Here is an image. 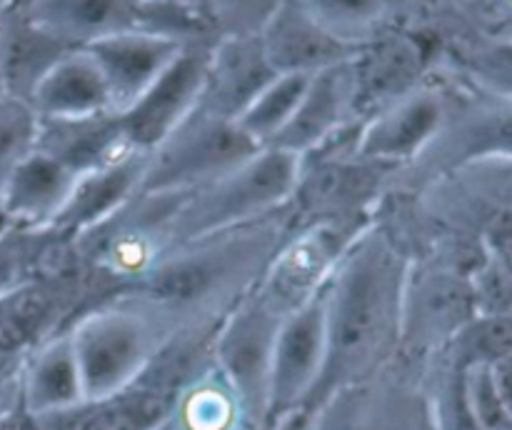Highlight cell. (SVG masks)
<instances>
[{
  "label": "cell",
  "mask_w": 512,
  "mask_h": 430,
  "mask_svg": "<svg viewBox=\"0 0 512 430\" xmlns=\"http://www.w3.org/2000/svg\"><path fill=\"white\" fill-rule=\"evenodd\" d=\"M213 43H195L180 48V53L165 65L163 73L128 105L118 110L130 148L153 153L180 123L200 105L208 75Z\"/></svg>",
  "instance_id": "14"
},
{
  "label": "cell",
  "mask_w": 512,
  "mask_h": 430,
  "mask_svg": "<svg viewBox=\"0 0 512 430\" xmlns=\"http://www.w3.org/2000/svg\"><path fill=\"white\" fill-rule=\"evenodd\" d=\"M365 228L320 223L293 230L253 290L270 308L288 318L293 310L303 308L315 295L323 293L345 250Z\"/></svg>",
  "instance_id": "13"
},
{
  "label": "cell",
  "mask_w": 512,
  "mask_h": 430,
  "mask_svg": "<svg viewBox=\"0 0 512 430\" xmlns=\"http://www.w3.org/2000/svg\"><path fill=\"white\" fill-rule=\"evenodd\" d=\"M465 400L480 430H510L512 418L493 383L490 363L470 365L465 370Z\"/></svg>",
  "instance_id": "33"
},
{
  "label": "cell",
  "mask_w": 512,
  "mask_h": 430,
  "mask_svg": "<svg viewBox=\"0 0 512 430\" xmlns=\"http://www.w3.org/2000/svg\"><path fill=\"white\" fill-rule=\"evenodd\" d=\"M178 430H233L248 423L238 395L213 363L195 375L173 408Z\"/></svg>",
  "instance_id": "29"
},
{
  "label": "cell",
  "mask_w": 512,
  "mask_h": 430,
  "mask_svg": "<svg viewBox=\"0 0 512 430\" xmlns=\"http://www.w3.org/2000/svg\"><path fill=\"white\" fill-rule=\"evenodd\" d=\"M5 5H10V0H0V8H5Z\"/></svg>",
  "instance_id": "43"
},
{
  "label": "cell",
  "mask_w": 512,
  "mask_h": 430,
  "mask_svg": "<svg viewBox=\"0 0 512 430\" xmlns=\"http://www.w3.org/2000/svg\"><path fill=\"white\" fill-rule=\"evenodd\" d=\"M8 225H10V218H8V213H5L3 203H0V233H3V230L8 228Z\"/></svg>",
  "instance_id": "39"
},
{
  "label": "cell",
  "mask_w": 512,
  "mask_h": 430,
  "mask_svg": "<svg viewBox=\"0 0 512 430\" xmlns=\"http://www.w3.org/2000/svg\"><path fill=\"white\" fill-rule=\"evenodd\" d=\"M328 288V285H325ZM325 363V290L303 308L293 310L278 330L270 370L268 420L293 418L303 413L318 385Z\"/></svg>",
  "instance_id": "15"
},
{
  "label": "cell",
  "mask_w": 512,
  "mask_h": 430,
  "mask_svg": "<svg viewBox=\"0 0 512 430\" xmlns=\"http://www.w3.org/2000/svg\"><path fill=\"white\" fill-rule=\"evenodd\" d=\"M308 83L310 75L278 73L250 100V105L238 115L235 123L253 143H258L260 148H268L290 125Z\"/></svg>",
  "instance_id": "31"
},
{
  "label": "cell",
  "mask_w": 512,
  "mask_h": 430,
  "mask_svg": "<svg viewBox=\"0 0 512 430\" xmlns=\"http://www.w3.org/2000/svg\"><path fill=\"white\" fill-rule=\"evenodd\" d=\"M308 430H433L420 373L395 360L375 378L330 395L310 413Z\"/></svg>",
  "instance_id": "11"
},
{
  "label": "cell",
  "mask_w": 512,
  "mask_h": 430,
  "mask_svg": "<svg viewBox=\"0 0 512 430\" xmlns=\"http://www.w3.org/2000/svg\"><path fill=\"white\" fill-rule=\"evenodd\" d=\"M350 60L310 75V83L305 88V95L300 100L298 110H295L293 120L283 130V135L268 148L305 155L360 123Z\"/></svg>",
  "instance_id": "16"
},
{
  "label": "cell",
  "mask_w": 512,
  "mask_h": 430,
  "mask_svg": "<svg viewBox=\"0 0 512 430\" xmlns=\"http://www.w3.org/2000/svg\"><path fill=\"white\" fill-rule=\"evenodd\" d=\"M435 65L470 88L512 98V38L478 33L470 25L438 33Z\"/></svg>",
  "instance_id": "27"
},
{
  "label": "cell",
  "mask_w": 512,
  "mask_h": 430,
  "mask_svg": "<svg viewBox=\"0 0 512 430\" xmlns=\"http://www.w3.org/2000/svg\"><path fill=\"white\" fill-rule=\"evenodd\" d=\"M78 175L53 155L35 148L25 155L0 185V203L10 223L55 225L68 205Z\"/></svg>",
  "instance_id": "22"
},
{
  "label": "cell",
  "mask_w": 512,
  "mask_h": 430,
  "mask_svg": "<svg viewBox=\"0 0 512 430\" xmlns=\"http://www.w3.org/2000/svg\"><path fill=\"white\" fill-rule=\"evenodd\" d=\"M310 428V415L298 413L293 418L278 420V423H240L233 430H308Z\"/></svg>",
  "instance_id": "36"
},
{
  "label": "cell",
  "mask_w": 512,
  "mask_h": 430,
  "mask_svg": "<svg viewBox=\"0 0 512 430\" xmlns=\"http://www.w3.org/2000/svg\"><path fill=\"white\" fill-rule=\"evenodd\" d=\"M40 118L28 100L5 95L0 100V185L10 170L38 145Z\"/></svg>",
  "instance_id": "32"
},
{
  "label": "cell",
  "mask_w": 512,
  "mask_h": 430,
  "mask_svg": "<svg viewBox=\"0 0 512 430\" xmlns=\"http://www.w3.org/2000/svg\"><path fill=\"white\" fill-rule=\"evenodd\" d=\"M68 333L85 398H108L128 388L170 338L148 310L123 298L90 305Z\"/></svg>",
  "instance_id": "5"
},
{
  "label": "cell",
  "mask_w": 512,
  "mask_h": 430,
  "mask_svg": "<svg viewBox=\"0 0 512 430\" xmlns=\"http://www.w3.org/2000/svg\"><path fill=\"white\" fill-rule=\"evenodd\" d=\"M68 45L35 25L23 8H0V78L5 95L30 100V93L45 73L63 58Z\"/></svg>",
  "instance_id": "25"
},
{
  "label": "cell",
  "mask_w": 512,
  "mask_h": 430,
  "mask_svg": "<svg viewBox=\"0 0 512 430\" xmlns=\"http://www.w3.org/2000/svg\"><path fill=\"white\" fill-rule=\"evenodd\" d=\"M5 98V88H3V78H0V100Z\"/></svg>",
  "instance_id": "40"
},
{
  "label": "cell",
  "mask_w": 512,
  "mask_h": 430,
  "mask_svg": "<svg viewBox=\"0 0 512 430\" xmlns=\"http://www.w3.org/2000/svg\"><path fill=\"white\" fill-rule=\"evenodd\" d=\"M410 260L378 218L345 250L325 288V363L305 415L338 390L375 378L398 360Z\"/></svg>",
  "instance_id": "1"
},
{
  "label": "cell",
  "mask_w": 512,
  "mask_h": 430,
  "mask_svg": "<svg viewBox=\"0 0 512 430\" xmlns=\"http://www.w3.org/2000/svg\"><path fill=\"white\" fill-rule=\"evenodd\" d=\"M283 315L250 290L218 323L210 358L238 395L248 423L268 420L273 353Z\"/></svg>",
  "instance_id": "10"
},
{
  "label": "cell",
  "mask_w": 512,
  "mask_h": 430,
  "mask_svg": "<svg viewBox=\"0 0 512 430\" xmlns=\"http://www.w3.org/2000/svg\"><path fill=\"white\" fill-rule=\"evenodd\" d=\"M73 265V238L55 225L10 223L0 233V295Z\"/></svg>",
  "instance_id": "28"
},
{
  "label": "cell",
  "mask_w": 512,
  "mask_h": 430,
  "mask_svg": "<svg viewBox=\"0 0 512 430\" xmlns=\"http://www.w3.org/2000/svg\"><path fill=\"white\" fill-rule=\"evenodd\" d=\"M23 13L68 48L138 28L140 0H28Z\"/></svg>",
  "instance_id": "24"
},
{
  "label": "cell",
  "mask_w": 512,
  "mask_h": 430,
  "mask_svg": "<svg viewBox=\"0 0 512 430\" xmlns=\"http://www.w3.org/2000/svg\"><path fill=\"white\" fill-rule=\"evenodd\" d=\"M28 0H10V5H25Z\"/></svg>",
  "instance_id": "41"
},
{
  "label": "cell",
  "mask_w": 512,
  "mask_h": 430,
  "mask_svg": "<svg viewBox=\"0 0 512 430\" xmlns=\"http://www.w3.org/2000/svg\"><path fill=\"white\" fill-rule=\"evenodd\" d=\"M258 35H225L210 48L208 75L198 108L238 120L250 100L275 78Z\"/></svg>",
  "instance_id": "18"
},
{
  "label": "cell",
  "mask_w": 512,
  "mask_h": 430,
  "mask_svg": "<svg viewBox=\"0 0 512 430\" xmlns=\"http://www.w3.org/2000/svg\"><path fill=\"white\" fill-rule=\"evenodd\" d=\"M448 80L438 68L425 83L400 95L360 123L355 153L405 170L433 145L448 118Z\"/></svg>",
  "instance_id": "12"
},
{
  "label": "cell",
  "mask_w": 512,
  "mask_h": 430,
  "mask_svg": "<svg viewBox=\"0 0 512 430\" xmlns=\"http://www.w3.org/2000/svg\"><path fill=\"white\" fill-rule=\"evenodd\" d=\"M443 75L450 90L443 130L410 168L398 170L390 190L410 193L468 163L512 158V98L483 93L460 83L453 75Z\"/></svg>",
  "instance_id": "6"
},
{
  "label": "cell",
  "mask_w": 512,
  "mask_h": 430,
  "mask_svg": "<svg viewBox=\"0 0 512 430\" xmlns=\"http://www.w3.org/2000/svg\"><path fill=\"white\" fill-rule=\"evenodd\" d=\"M30 105L40 120L85 118L113 108L108 83L85 48L68 50L30 93Z\"/></svg>",
  "instance_id": "23"
},
{
  "label": "cell",
  "mask_w": 512,
  "mask_h": 430,
  "mask_svg": "<svg viewBox=\"0 0 512 430\" xmlns=\"http://www.w3.org/2000/svg\"><path fill=\"white\" fill-rule=\"evenodd\" d=\"M443 3H448L450 8H453L458 15H463L465 20H470V15L478 10V5L483 3V0H443Z\"/></svg>",
  "instance_id": "37"
},
{
  "label": "cell",
  "mask_w": 512,
  "mask_h": 430,
  "mask_svg": "<svg viewBox=\"0 0 512 430\" xmlns=\"http://www.w3.org/2000/svg\"><path fill=\"white\" fill-rule=\"evenodd\" d=\"M510 430H512V428H510Z\"/></svg>",
  "instance_id": "45"
},
{
  "label": "cell",
  "mask_w": 512,
  "mask_h": 430,
  "mask_svg": "<svg viewBox=\"0 0 512 430\" xmlns=\"http://www.w3.org/2000/svg\"><path fill=\"white\" fill-rule=\"evenodd\" d=\"M260 150L235 120L195 108L153 153L140 193H193L215 183Z\"/></svg>",
  "instance_id": "8"
},
{
  "label": "cell",
  "mask_w": 512,
  "mask_h": 430,
  "mask_svg": "<svg viewBox=\"0 0 512 430\" xmlns=\"http://www.w3.org/2000/svg\"><path fill=\"white\" fill-rule=\"evenodd\" d=\"M490 373H493V383L498 388L500 400H503L505 410L512 418V353L490 363Z\"/></svg>",
  "instance_id": "35"
},
{
  "label": "cell",
  "mask_w": 512,
  "mask_h": 430,
  "mask_svg": "<svg viewBox=\"0 0 512 430\" xmlns=\"http://www.w3.org/2000/svg\"><path fill=\"white\" fill-rule=\"evenodd\" d=\"M360 123L318 150L300 155L298 183L285 205L293 230L320 223L365 228L375 218L398 168L355 153Z\"/></svg>",
  "instance_id": "3"
},
{
  "label": "cell",
  "mask_w": 512,
  "mask_h": 430,
  "mask_svg": "<svg viewBox=\"0 0 512 430\" xmlns=\"http://www.w3.org/2000/svg\"><path fill=\"white\" fill-rule=\"evenodd\" d=\"M150 430H178V423H175V418L170 415V418H165L163 423H158L155 428H150Z\"/></svg>",
  "instance_id": "38"
},
{
  "label": "cell",
  "mask_w": 512,
  "mask_h": 430,
  "mask_svg": "<svg viewBox=\"0 0 512 430\" xmlns=\"http://www.w3.org/2000/svg\"><path fill=\"white\" fill-rule=\"evenodd\" d=\"M180 48L185 45L133 28L98 40L85 50L93 55L108 83L113 108L123 110L163 73Z\"/></svg>",
  "instance_id": "19"
},
{
  "label": "cell",
  "mask_w": 512,
  "mask_h": 430,
  "mask_svg": "<svg viewBox=\"0 0 512 430\" xmlns=\"http://www.w3.org/2000/svg\"><path fill=\"white\" fill-rule=\"evenodd\" d=\"M418 3H428V0H418Z\"/></svg>",
  "instance_id": "44"
},
{
  "label": "cell",
  "mask_w": 512,
  "mask_h": 430,
  "mask_svg": "<svg viewBox=\"0 0 512 430\" xmlns=\"http://www.w3.org/2000/svg\"><path fill=\"white\" fill-rule=\"evenodd\" d=\"M35 148L53 155L78 178L133 150L125 138L118 110L85 115V118L40 120Z\"/></svg>",
  "instance_id": "21"
},
{
  "label": "cell",
  "mask_w": 512,
  "mask_h": 430,
  "mask_svg": "<svg viewBox=\"0 0 512 430\" xmlns=\"http://www.w3.org/2000/svg\"><path fill=\"white\" fill-rule=\"evenodd\" d=\"M258 38L275 73L315 75L345 63L360 50L315 23L298 0H278Z\"/></svg>",
  "instance_id": "17"
},
{
  "label": "cell",
  "mask_w": 512,
  "mask_h": 430,
  "mask_svg": "<svg viewBox=\"0 0 512 430\" xmlns=\"http://www.w3.org/2000/svg\"><path fill=\"white\" fill-rule=\"evenodd\" d=\"M480 315L473 273L438 258L410 260L398 360L418 370Z\"/></svg>",
  "instance_id": "7"
},
{
  "label": "cell",
  "mask_w": 512,
  "mask_h": 430,
  "mask_svg": "<svg viewBox=\"0 0 512 430\" xmlns=\"http://www.w3.org/2000/svg\"><path fill=\"white\" fill-rule=\"evenodd\" d=\"M305 13L353 48L373 43L398 25L400 0H298Z\"/></svg>",
  "instance_id": "30"
},
{
  "label": "cell",
  "mask_w": 512,
  "mask_h": 430,
  "mask_svg": "<svg viewBox=\"0 0 512 430\" xmlns=\"http://www.w3.org/2000/svg\"><path fill=\"white\" fill-rule=\"evenodd\" d=\"M290 233L283 208L235 228L198 235L165 250L110 298L140 305L170 335L185 328H215L255 288Z\"/></svg>",
  "instance_id": "2"
},
{
  "label": "cell",
  "mask_w": 512,
  "mask_h": 430,
  "mask_svg": "<svg viewBox=\"0 0 512 430\" xmlns=\"http://www.w3.org/2000/svg\"><path fill=\"white\" fill-rule=\"evenodd\" d=\"M505 253H508V255H510V260H512V243L508 245V248H505Z\"/></svg>",
  "instance_id": "42"
},
{
  "label": "cell",
  "mask_w": 512,
  "mask_h": 430,
  "mask_svg": "<svg viewBox=\"0 0 512 430\" xmlns=\"http://www.w3.org/2000/svg\"><path fill=\"white\" fill-rule=\"evenodd\" d=\"M465 25L495 38H512V0H483Z\"/></svg>",
  "instance_id": "34"
},
{
  "label": "cell",
  "mask_w": 512,
  "mask_h": 430,
  "mask_svg": "<svg viewBox=\"0 0 512 430\" xmlns=\"http://www.w3.org/2000/svg\"><path fill=\"white\" fill-rule=\"evenodd\" d=\"M18 398L25 418L63 410L85 398L68 330H60L30 353L18 373Z\"/></svg>",
  "instance_id": "26"
},
{
  "label": "cell",
  "mask_w": 512,
  "mask_h": 430,
  "mask_svg": "<svg viewBox=\"0 0 512 430\" xmlns=\"http://www.w3.org/2000/svg\"><path fill=\"white\" fill-rule=\"evenodd\" d=\"M145 168H148V153L130 150L123 158L80 175L75 180L68 205L55 220V228L75 238V235L103 225L140 193Z\"/></svg>",
  "instance_id": "20"
},
{
  "label": "cell",
  "mask_w": 512,
  "mask_h": 430,
  "mask_svg": "<svg viewBox=\"0 0 512 430\" xmlns=\"http://www.w3.org/2000/svg\"><path fill=\"white\" fill-rule=\"evenodd\" d=\"M298 173L300 155L280 148H260L228 175L185 195L170 223V248L198 235L278 213L288 205Z\"/></svg>",
  "instance_id": "4"
},
{
  "label": "cell",
  "mask_w": 512,
  "mask_h": 430,
  "mask_svg": "<svg viewBox=\"0 0 512 430\" xmlns=\"http://www.w3.org/2000/svg\"><path fill=\"white\" fill-rule=\"evenodd\" d=\"M100 300L80 265L0 295V380L15 375L35 348Z\"/></svg>",
  "instance_id": "9"
}]
</instances>
